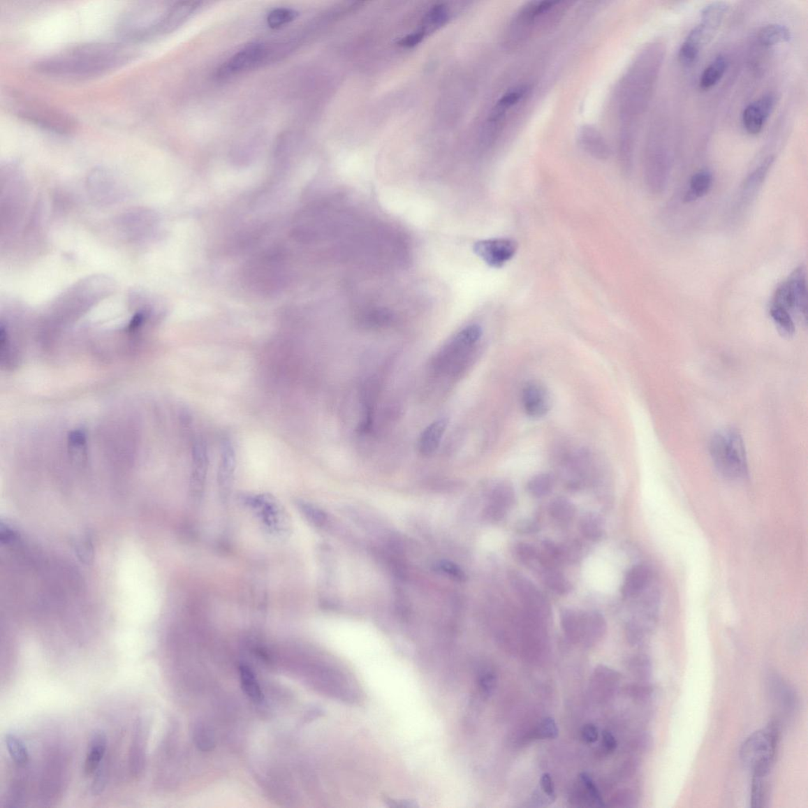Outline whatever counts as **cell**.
I'll return each instance as SVG.
<instances>
[{
  "label": "cell",
  "instance_id": "cell-1",
  "mask_svg": "<svg viewBox=\"0 0 808 808\" xmlns=\"http://www.w3.org/2000/svg\"><path fill=\"white\" fill-rule=\"evenodd\" d=\"M128 44L93 42L66 48L39 60L36 69L42 74L66 79H89L122 68L137 57Z\"/></svg>",
  "mask_w": 808,
  "mask_h": 808
},
{
  "label": "cell",
  "instance_id": "cell-2",
  "mask_svg": "<svg viewBox=\"0 0 808 808\" xmlns=\"http://www.w3.org/2000/svg\"><path fill=\"white\" fill-rule=\"evenodd\" d=\"M561 13L552 1H533L521 8L508 24L504 36L508 50H518L536 33L545 32L561 21Z\"/></svg>",
  "mask_w": 808,
  "mask_h": 808
},
{
  "label": "cell",
  "instance_id": "cell-3",
  "mask_svg": "<svg viewBox=\"0 0 808 808\" xmlns=\"http://www.w3.org/2000/svg\"><path fill=\"white\" fill-rule=\"evenodd\" d=\"M7 105L18 118L57 135H71L77 127L71 115L32 96L11 93Z\"/></svg>",
  "mask_w": 808,
  "mask_h": 808
},
{
  "label": "cell",
  "instance_id": "cell-4",
  "mask_svg": "<svg viewBox=\"0 0 808 808\" xmlns=\"http://www.w3.org/2000/svg\"><path fill=\"white\" fill-rule=\"evenodd\" d=\"M710 453L716 469L730 479L744 478L749 473L744 443L737 430H720L710 443Z\"/></svg>",
  "mask_w": 808,
  "mask_h": 808
},
{
  "label": "cell",
  "instance_id": "cell-5",
  "mask_svg": "<svg viewBox=\"0 0 808 808\" xmlns=\"http://www.w3.org/2000/svg\"><path fill=\"white\" fill-rule=\"evenodd\" d=\"M779 728L771 723L763 730L751 734L740 749L741 761L751 770L752 776L768 777L774 761Z\"/></svg>",
  "mask_w": 808,
  "mask_h": 808
},
{
  "label": "cell",
  "instance_id": "cell-6",
  "mask_svg": "<svg viewBox=\"0 0 808 808\" xmlns=\"http://www.w3.org/2000/svg\"><path fill=\"white\" fill-rule=\"evenodd\" d=\"M165 11H161L153 2L133 6L120 17L117 34L130 43L156 38Z\"/></svg>",
  "mask_w": 808,
  "mask_h": 808
},
{
  "label": "cell",
  "instance_id": "cell-7",
  "mask_svg": "<svg viewBox=\"0 0 808 808\" xmlns=\"http://www.w3.org/2000/svg\"><path fill=\"white\" fill-rule=\"evenodd\" d=\"M483 336L482 328L478 325H467L449 339L437 351L432 361L435 372L443 373L461 367L469 358Z\"/></svg>",
  "mask_w": 808,
  "mask_h": 808
},
{
  "label": "cell",
  "instance_id": "cell-8",
  "mask_svg": "<svg viewBox=\"0 0 808 808\" xmlns=\"http://www.w3.org/2000/svg\"><path fill=\"white\" fill-rule=\"evenodd\" d=\"M728 10V3L722 1L706 6L701 12V22L691 30L684 44L700 52L714 39Z\"/></svg>",
  "mask_w": 808,
  "mask_h": 808
},
{
  "label": "cell",
  "instance_id": "cell-9",
  "mask_svg": "<svg viewBox=\"0 0 808 808\" xmlns=\"http://www.w3.org/2000/svg\"><path fill=\"white\" fill-rule=\"evenodd\" d=\"M245 501L250 506L271 533L284 536L288 532L287 514L279 506L275 498L269 494L249 495Z\"/></svg>",
  "mask_w": 808,
  "mask_h": 808
},
{
  "label": "cell",
  "instance_id": "cell-10",
  "mask_svg": "<svg viewBox=\"0 0 808 808\" xmlns=\"http://www.w3.org/2000/svg\"><path fill=\"white\" fill-rule=\"evenodd\" d=\"M272 56V48L261 43L245 46L228 59L217 71V77L226 78L258 68Z\"/></svg>",
  "mask_w": 808,
  "mask_h": 808
},
{
  "label": "cell",
  "instance_id": "cell-11",
  "mask_svg": "<svg viewBox=\"0 0 808 808\" xmlns=\"http://www.w3.org/2000/svg\"><path fill=\"white\" fill-rule=\"evenodd\" d=\"M508 580L515 592L524 603L525 612L528 615L538 619L550 616L549 601L530 580L515 571L509 573Z\"/></svg>",
  "mask_w": 808,
  "mask_h": 808
},
{
  "label": "cell",
  "instance_id": "cell-12",
  "mask_svg": "<svg viewBox=\"0 0 808 808\" xmlns=\"http://www.w3.org/2000/svg\"><path fill=\"white\" fill-rule=\"evenodd\" d=\"M530 88L527 86L515 87L497 101L492 109L489 115L487 126L484 133V141L487 144L493 143L495 139L500 135L504 124L506 122L507 115L510 110L529 94Z\"/></svg>",
  "mask_w": 808,
  "mask_h": 808
},
{
  "label": "cell",
  "instance_id": "cell-13",
  "mask_svg": "<svg viewBox=\"0 0 808 808\" xmlns=\"http://www.w3.org/2000/svg\"><path fill=\"white\" fill-rule=\"evenodd\" d=\"M473 251L485 264L493 268H501L514 258L518 244L507 238L485 240L476 242Z\"/></svg>",
  "mask_w": 808,
  "mask_h": 808
},
{
  "label": "cell",
  "instance_id": "cell-14",
  "mask_svg": "<svg viewBox=\"0 0 808 808\" xmlns=\"http://www.w3.org/2000/svg\"><path fill=\"white\" fill-rule=\"evenodd\" d=\"M774 161V157L770 156L765 159L759 166L756 167L755 170L747 176L744 183L741 185L738 196L736 200L737 214H740L744 210L749 207L751 204L754 202L757 194L761 191L765 178L772 167Z\"/></svg>",
  "mask_w": 808,
  "mask_h": 808
},
{
  "label": "cell",
  "instance_id": "cell-15",
  "mask_svg": "<svg viewBox=\"0 0 808 808\" xmlns=\"http://www.w3.org/2000/svg\"><path fill=\"white\" fill-rule=\"evenodd\" d=\"M209 453L205 441L198 437L192 447V469L190 489L191 496L198 501L202 498L209 470Z\"/></svg>",
  "mask_w": 808,
  "mask_h": 808
},
{
  "label": "cell",
  "instance_id": "cell-16",
  "mask_svg": "<svg viewBox=\"0 0 808 808\" xmlns=\"http://www.w3.org/2000/svg\"><path fill=\"white\" fill-rule=\"evenodd\" d=\"M776 103L774 95L765 94L747 105L742 115L743 125L746 131L753 135L761 133L770 115L772 114Z\"/></svg>",
  "mask_w": 808,
  "mask_h": 808
},
{
  "label": "cell",
  "instance_id": "cell-17",
  "mask_svg": "<svg viewBox=\"0 0 808 808\" xmlns=\"http://www.w3.org/2000/svg\"><path fill=\"white\" fill-rule=\"evenodd\" d=\"M522 404L528 416L541 418L550 410V400L548 390L538 382H529L522 388Z\"/></svg>",
  "mask_w": 808,
  "mask_h": 808
},
{
  "label": "cell",
  "instance_id": "cell-18",
  "mask_svg": "<svg viewBox=\"0 0 808 808\" xmlns=\"http://www.w3.org/2000/svg\"><path fill=\"white\" fill-rule=\"evenodd\" d=\"M236 455L233 443L228 439H223L221 448V460L219 464L217 482L220 494L223 499L230 494L235 478Z\"/></svg>",
  "mask_w": 808,
  "mask_h": 808
},
{
  "label": "cell",
  "instance_id": "cell-19",
  "mask_svg": "<svg viewBox=\"0 0 808 808\" xmlns=\"http://www.w3.org/2000/svg\"><path fill=\"white\" fill-rule=\"evenodd\" d=\"M200 4L196 1H182L167 8L158 28L157 36L174 32L197 10Z\"/></svg>",
  "mask_w": 808,
  "mask_h": 808
},
{
  "label": "cell",
  "instance_id": "cell-20",
  "mask_svg": "<svg viewBox=\"0 0 808 808\" xmlns=\"http://www.w3.org/2000/svg\"><path fill=\"white\" fill-rule=\"evenodd\" d=\"M147 733L144 723L138 721L133 731L129 756L131 774L135 779L142 774L145 769Z\"/></svg>",
  "mask_w": 808,
  "mask_h": 808
},
{
  "label": "cell",
  "instance_id": "cell-21",
  "mask_svg": "<svg viewBox=\"0 0 808 808\" xmlns=\"http://www.w3.org/2000/svg\"><path fill=\"white\" fill-rule=\"evenodd\" d=\"M578 142L581 148L595 159L605 160L610 156L609 145L594 126H583L578 133Z\"/></svg>",
  "mask_w": 808,
  "mask_h": 808
},
{
  "label": "cell",
  "instance_id": "cell-22",
  "mask_svg": "<svg viewBox=\"0 0 808 808\" xmlns=\"http://www.w3.org/2000/svg\"><path fill=\"white\" fill-rule=\"evenodd\" d=\"M652 570L645 564H638L629 571L622 587L625 598L638 596L647 590L652 582Z\"/></svg>",
  "mask_w": 808,
  "mask_h": 808
},
{
  "label": "cell",
  "instance_id": "cell-23",
  "mask_svg": "<svg viewBox=\"0 0 808 808\" xmlns=\"http://www.w3.org/2000/svg\"><path fill=\"white\" fill-rule=\"evenodd\" d=\"M448 419H437L423 431L418 442L419 453L424 457H429L439 449L443 434L448 427Z\"/></svg>",
  "mask_w": 808,
  "mask_h": 808
},
{
  "label": "cell",
  "instance_id": "cell-24",
  "mask_svg": "<svg viewBox=\"0 0 808 808\" xmlns=\"http://www.w3.org/2000/svg\"><path fill=\"white\" fill-rule=\"evenodd\" d=\"M791 284L795 300V314L802 319L807 320V288L805 267L801 265L795 269L788 278Z\"/></svg>",
  "mask_w": 808,
  "mask_h": 808
},
{
  "label": "cell",
  "instance_id": "cell-25",
  "mask_svg": "<svg viewBox=\"0 0 808 808\" xmlns=\"http://www.w3.org/2000/svg\"><path fill=\"white\" fill-rule=\"evenodd\" d=\"M107 749V737L105 733L97 731L91 738L89 751L85 761L84 773L89 776L99 768Z\"/></svg>",
  "mask_w": 808,
  "mask_h": 808
},
{
  "label": "cell",
  "instance_id": "cell-26",
  "mask_svg": "<svg viewBox=\"0 0 808 808\" xmlns=\"http://www.w3.org/2000/svg\"><path fill=\"white\" fill-rule=\"evenodd\" d=\"M713 184V175L708 170H701L691 176L689 189L685 193L684 200L686 203L706 196Z\"/></svg>",
  "mask_w": 808,
  "mask_h": 808
},
{
  "label": "cell",
  "instance_id": "cell-27",
  "mask_svg": "<svg viewBox=\"0 0 808 808\" xmlns=\"http://www.w3.org/2000/svg\"><path fill=\"white\" fill-rule=\"evenodd\" d=\"M728 68L727 60L724 57H718L703 71L700 81V87L703 90H707L715 87Z\"/></svg>",
  "mask_w": 808,
  "mask_h": 808
},
{
  "label": "cell",
  "instance_id": "cell-28",
  "mask_svg": "<svg viewBox=\"0 0 808 808\" xmlns=\"http://www.w3.org/2000/svg\"><path fill=\"white\" fill-rule=\"evenodd\" d=\"M791 30L782 25H768L763 27L758 34V41L765 47L774 46L791 40Z\"/></svg>",
  "mask_w": 808,
  "mask_h": 808
},
{
  "label": "cell",
  "instance_id": "cell-29",
  "mask_svg": "<svg viewBox=\"0 0 808 808\" xmlns=\"http://www.w3.org/2000/svg\"><path fill=\"white\" fill-rule=\"evenodd\" d=\"M770 315L777 330H779L783 336L789 337L794 335L795 327L793 315L791 312H788L785 308L771 303Z\"/></svg>",
  "mask_w": 808,
  "mask_h": 808
},
{
  "label": "cell",
  "instance_id": "cell-30",
  "mask_svg": "<svg viewBox=\"0 0 808 808\" xmlns=\"http://www.w3.org/2000/svg\"><path fill=\"white\" fill-rule=\"evenodd\" d=\"M240 673L242 689L244 690L247 696L255 703L263 701V691H261L257 677L251 668L242 665L240 667Z\"/></svg>",
  "mask_w": 808,
  "mask_h": 808
},
{
  "label": "cell",
  "instance_id": "cell-31",
  "mask_svg": "<svg viewBox=\"0 0 808 808\" xmlns=\"http://www.w3.org/2000/svg\"><path fill=\"white\" fill-rule=\"evenodd\" d=\"M580 531L582 536L588 540L598 541L603 536V521L597 515L586 514L582 516L580 520Z\"/></svg>",
  "mask_w": 808,
  "mask_h": 808
},
{
  "label": "cell",
  "instance_id": "cell-32",
  "mask_svg": "<svg viewBox=\"0 0 808 808\" xmlns=\"http://www.w3.org/2000/svg\"><path fill=\"white\" fill-rule=\"evenodd\" d=\"M543 581L551 591L558 594H566L571 591V583L565 576L558 571L551 567H545L543 570Z\"/></svg>",
  "mask_w": 808,
  "mask_h": 808
},
{
  "label": "cell",
  "instance_id": "cell-33",
  "mask_svg": "<svg viewBox=\"0 0 808 808\" xmlns=\"http://www.w3.org/2000/svg\"><path fill=\"white\" fill-rule=\"evenodd\" d=\"M5 743L15 763L20 767H25L29 761V753L22 741L13 734H8L5 737Z\"/></svg>",
  "mask_w": 808,
  "mask_h": 808
},
{
  "label": "cell",
  "instance_id": "cell-34",
  "mask_svg": "<svg viewBox=\"0 0 808 808\" xmlns=\"http://www.w3.org/2000/svg\"><path fill=\"white\" fill-rule=\"evenodd\" d=\"M582 615L574 610L564 609L561 613V624L567 634L579 638L582 633Z\"/></svg>",
  "mask_w": 808,
  "mask_h": 808
},
{
  "label": "cell",
  "instance_id": "cell-35",
  "mask_svg": "<svg viewBox=\"0 0 808 808\" xmlns=\"http://www.w3.org/2000/svg\"><path fill=\"white\" fill-rule=\"evenodd\" d=\"M575 512L574 504L567 498L557 497L550 504V514L557 521L566 522L572 520Z\"/></svg>",
  "mask_w": 808,
  "mask_h": 808
},
{
  "label": "cell",
  "instance_id": "cell-36",
  "mask_svg": "<svg viewBox=\"0 0 808 808\" xmlns=\"http://www.w3.org/2000/svg\"><path fill=\"white\" fill-rule=\"evenodd\" d=\"M554 484V478L549 473H538L527 483V490L534 497H543L550 493Z\"/></svg>",
  "mask_w": 808,
  "mask_h": 808
},
{
  "label": "cell",
  "instance_id": "cell-37",
  "mask_svg": "<svg viewBox=\"0 0 808 808\" xmlns=\"http://www.w3.org/2000/svg\"><path fill=\"white\" fill-rule=\"evenodd\" d=\"M767 777L752 776L751 788V805L753 807H763L768 798Z\"/></svg>",
  "mask_w": 808,
  "mask_h": 808
},
{
  "label": "cell",
  "instance_id": "cell-38",
  "mask_svg": "<svg viewBox=\"0 0 808 808\" xmlns=\"http://www.w3.org/2000/svg\"><path fill=\"white\" fill-rule=\"evenodd\" d=\"M448 14L446 8L442 5L436 6L429 11V13L424 18L423 26L421 30L425 34L429 31H433L436 29L440 28L445 24L448 20Z\"/></svg>",
  "mask_w": 808,
  "mask_h": 808
},
{
  "label": "cell",
  "instance_id": "cell-39",
  "mask_svg": "<svg viewBox=\"0 0 808 808\" xmlns=\"http://www.w3.org/2000/svg\"><path fill=\"white\" fill-rule=\"evenodd\" d=\"M492 501L506 509L511 507L515 502V492L512 485L508 483L497 485L492 493Z\"/></svg>",
  "mask_w": 808,
  "mask_h": 808
},
{
  "label": "cell",
  "instance_id": "cell-40",
  "mask_svg": "<svg viewBox=\"0 0 808 808\" xmlns=\"http://www.w3.org/2000/svg\"><path fill=\"white\" fill-rule=\"evenodd\" d=\"M297 16V12L293 10L277 8L270 12L267 23L272 29H279L295 20Z\"/></svg>",
  "mask_w": 808,
  "mask_h": 808
},
{
  "label": "cell",
  "instance_id": "cell-41",
  "mask_svg": "<svg viewBox=\"0 0 808 808\" xmlns=\"http://www.w3.org/2000/svg\"><path fill=\"white\" fill-rule=\"evenodd\" d=\"M193 740L196 745L202 751H209L215 745L214 734L208 726L199 723L193 730Z\"/></svg>",
  "mask_w": 808,
  "mask_h": 808
},
{
  "label": "cell",
  "instance_id": "cell-42",
  "mask_svg": "<svg viewBox=\"0 0 808 808\" xmlns=\"http://www.w3.org/2000/svg\"><path fill=\"white\" fill-rule=\"evenodd\" d=\"M774 695L777 698H779V702L785 706L786 708L791 710L795 706V696L793 693L791 688L784 683L782 680L777 679L774 682Z\"/></svg>",
  "mask_w": 808,
  "mask_h": 808
},
{
  "label": "cell",
  "instance_id": "cell-43",
  "mask_svg": "<svg viewBox=\"0 0 808 808\" xmlns=\"http://www.w3.org/2000/svg\"><path fill=\"white\" fill-rule=\"evenodd\" d=\"M537 737L541 739H554L558 736V728L552 718H545L541 721L536 730Z\"/></svg>",
  "mask_w": 808,
  "mask_h": 808
},
{
  "label": "cell",
  "instance_id": "cell-44",
  "mask_svg": "<svg viewBox=\"0 0 808 808\" xmlns=\"http://www.w3.org/2000/svg\"><path fill=\"white\" fill-rule=\"evenodd\" d=\"M580 779L583 786H585L588 795H590V798H592L594 803L599 807H603V800L601 798L598 788L596 785H595L590 775L587 773H582L580 775Z\"/></svg>",
  "mask_w": 808,
  "mask_h": 808
},
{
  "label": "cell",
  "instance_id": "cell-45",
  "mask_svg": "<svg viewBox=\"0 0 808 808\" xmlns=\"http://www.w3.org/2000/svg\"><path fill=\"white\" fill-rule=\"evenodd\" d=\"M516 555L524 563H530L538 557V552L533 545L527 543H520L516 545Z\"/></svg>",
  "mask_w": 808,
  "mask_h": 808
},
{
  "label": "cell",
  "instance_id": "cell-46",
  "mask_svg": "<svg viewBox=\"0 0 808 808\" xmlns=\"http://www.w3.org/2000/svg\"><path fill=\"white\" fill-rule=\"evenodd\" d=\"M581 737L587 744L595 743L598 740V728L593 724H587L582 728Z\"/></svg>",
  "mask_w": 808,
  "mask_h": 808
},
{
  "label": "cell",
  "instance_id": "cell-47",
  "mask_svg": "<svg viewBox=\"0 0 808 808\" xmlns=\"http://www.w3.org/2000/svg\"><path fill=\"white\" fill-rule=\"evenodd\" d=\"M541 787H542L544 793L548 795L551 800H555V788L550 774L545 773L542 776V779H541Z\"/></svg>",
  "mask_w": 808,
  "mask_h": 808
},
{
  "label": "cell",
  "instance_id": "cell-48",
  "mask_svg": "<svg viewBox=\"0 0 808 808\" xmlns=\"http://www.w3.org/2000/svg\"><path fill=\"white\" fill-rule=\"evenodd\" d=\"M425 34H426L420 29L418 32L405 36L399 41V45L405 47H415L423 40Z\"/></svg>",
  "mask_w": 808,
  "mask_h": 808
},
{
  "label": "cell",
  "instance_id": "cell-49",
  "mask_svg": "<svg viewBox=\"0 0 808 808\" xmlns=\"http://www.w3.org/2000/svg\"><path fill=\"white\" fill-rule=\"evenodd\" d=\"M506 513V509L497 506L495 504H492L487 510H485V516L491 521H500L504 518Z\"/></svg>",
  "mask_w": 808,
  "mask_h": 808
},
{
  "label": "cell",
  "instance_id": "cell-50",
  "mask_svg": "<svg viewBox=\"0 0 808 808\" xmlns=\"http://www.w3.org/2000/svg\"><path fill=\"white\" fill-rule=\"evenodd\" d=\"M480 685H481V688L485 693H491V691L494 689L496 685L494 674L490 672L484 673L481 679H480Z\"/></svg>",
  "mask_w": 808,
  "mask_h": 808
},
{
  "label": "cell",
  "instance_id": "cell-51",
  "mask_svg": "<svg viewBox=\"0 0 808 808\" xmlns=\"http://www.w3.org/2000/svg\"><path fill=\"white\" fill-rule=\"evenodd\" d=\"M603 746L607 752H612L617 749V741L609 731L605 730L603 733Z\"/></svg>",
  "mask_w": 808,
  "mask_h": 808
},
{
  "label": "cell",
  "instance_id": "cell-52",
  "mask_svg": "<svg viewBox=\"0 0 808 808\" xmlns=\"http://www.w3.org/2000/svg\"><path fill=\"white\" fill-rule=\"evenodd\" d=\"M517 531L524 534L536 533L538 531V525L534 521H522L517 525Z\"/></svg>",
  "mask_w": 808,
  "mask_h": 808
}]
</instances>
